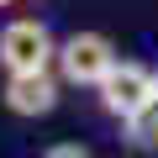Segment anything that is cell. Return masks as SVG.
<instances>
[{
  "label": "cell",
  "mask_w": 158,
  "mask_h": 158,
  "mask_svg": "<svg viewBox=\"0 0 158 158\" xmlns=\"http://www.w3.org/2000/svg\"><path fill=\"white\" fill-rule=\"evenodd\" d=\"M42 158H95V153H90V148H79V142H53Z\"/></svg>",
  "instance_id": "obj_6"
},
{
  "label": "cell",
  "mask_w": 158,
  "mask_h": 158,
  "mask_svg": "<svg viewBox=\"0 0 158 158\" xmlns=\"http://www.w3.org/2000/svg\"><path fill=\"white\" fill-rule=\"evenodd\" d=\"M0 6H16V0H0Z\"/></svg>",
  "instance_id": "obj_7"
},
{
  "label": "cell",
  "mask_w": 158,
  "mask_h": 158,
  "mask_svg": "<svg viewBox=\"0 0 158 158\" xmlns=\"http://www.w3.org/2000/svg\"><path fill=\"white\" fill-rule=\"evenodd\" d=\"M6 111L11 116H48L53 106H58V79H53V69H42V74H6Z\"/></svg>",
  "instance_id": "obj_4"
},
{
  "label": "cell",
  "mask_w": 158,
  "mask_h": 158,
  "mask_svg": "<svg viewBox=\"0 0 158 158\" xmlns=\"http://www.w3.org/2000/svg\"><path fill=\"white\" fill-rule=\"evenodd\" d=\"M127 132H132L137 148H158V95H153L137 116H127Z\"/></svg>",
  "instance_id": "obj_5"
},
{
  "label": "cell",
  "mask_w": 158,
  "mask_h": 158,
  "mask_svg": "<svg viewBox=\"0 0 158 158\" xmlns=\"http://www.w3.org/2000/svg\"><path fill=\"white\" fill-rule=\"evenodd\" d=\"M58 74H63V85H85V90H95L100 79L116 69V42L106 37V32H74V37H63L58 42Z\"/></svg>",
  "instance_id": "obj_2"
},
{
  "label": "cell",
  "mask_w": 158,
  "mask_h": 158,
  "mask_svg": "<svg viewBox=\"0 0 158 158\" xmlns=\"http://www.w3.org/2000/svg\"><path fill=\"white\" fill-rule=\"evenodd\" d=\"M53 58H58V42L37 16H16L0 27V69L6 74H42L53 69Z\"/></svg>",
  "instance_id": "obj_1"
},
{
  "label": "cell",
  "mask_w": 158,
  "mask_h": 158,
  "mask_svg": "<svg viewBox=\"0 0 158 158\" xmlns=\"http://www.w3.org/2000/svg\"><path fill=\"white\" fill-rule=\"evenodd\" d=\"M95 95H100V106L111 111V116H137L153 95H158V69H148V63H132V58H116V69L95 85Z\"/></svg>",
  "instance_id": "obj_3"
}]
</instances>
